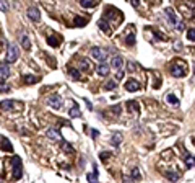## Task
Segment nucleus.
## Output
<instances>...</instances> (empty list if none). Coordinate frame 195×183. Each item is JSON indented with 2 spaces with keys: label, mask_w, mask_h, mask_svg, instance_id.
<instances>
[{
  "label": "nucleus",
  "mask_w": 195,
  "mask_h": 183,
  "mask_svg": "<svg viewBox=\"0 0 195 183\" xmlns=\"http://www.w3.org/2000/svg\"><path fill=\"white\" fill-rule=\"evenodd\" d=\"M176 28H177V31H184V28H185V25H184V23H182V21H181V23H179V25H177Z\"/></svg>",
  "instance_id": "41"
},
{
  "label": "nucleus",
  "mask_w": 195,
  "mask_h": 183,
  "mask_svg": "<svg viewBox=\"0 0 195 183\" xmlns=\"http://www.w3.org/2000/svg\"><path fill=\"white\" fill-rule=\"evenodd\" d=\"M171 74H173L174 77H184V75H185V70H184L181 66L174 64V66H171Z\"/></svg>",
  "instance_id": "13"
},
{
  "label": "nucleus",
  "mask_w": 195,
  "mask_h": 183,
  "mask_svg": "<svg viewBox=\"0 0 195 183\" xmlns=\"http://www.w3.org/2000/svg\"><path fill=\"white\" fill-rule=\"evenodd\" d=\"M72 105H73V106L70 108V111H68L70 118H82V111H80V106L77 105V101H73Z\"/></svg>",
  "instance_id": "14"
},
{
  "label": "nucleus",
  "mask_w": 195,
  "mask_h": 183,
  "mask_svg": "<svg viewBox=\"0 0 195 183\" xmlns=\"http://www.w3.org/2000/svg\"><path fill=\"white\" fill-rule=\"evenodd\" d=\"M132 178H135V180H140V178H141L138 168H133V170H132Z\"/></svg>",
  "instance_id": "34"
},
{
  "label": "nucleus",
  "mask_w": 195,
  "mask_h": 183,
  "mask_svg": "<svg viewBox=\"0 0 195 183\" xmlns=\"http://www.w3.org/2000/svg\"><path fill=\"white\" fill-rule=\"evenodd\" d=\"M80 5H82L83 8H93V7L97 5V2H96V0H82Z\"/></svg>",
  "instance_id": "23"
},
{
  "label": "nucleus",
  "mask_w": 195,
  "mask_h": 183,
  "mask_svg": "<svg viewBox=\"0 0 195 183\" xmlns=\"http://www.w3.org/2000/svg\"><path fill=\"white\" fill-rule=\"evenodd\" d=\"M101 160H107L109 157H111V154H109V152H101Z\"/></svg>",
  "instance_id": "36"
},
{
  "label": "nucleus",
  "mask_w": 195,
  "mask_h": 183,
  "mask_svg": "<svg viewBox=\"0 0 195 183\" xmlns=\"http://www.w3.org/2000/svg\"><path fill=\"white\" fill-rule=\"evenodd\" d=\"M109 70H111V66L106 64V62H101V64H97V67H96V72L102 77H106L109 74Z\"/></svg>",
  "instance_id": "11"
},
{
  "label": "nucleus",
  "mask_w": 195,
  "mask_h": 183,
  "mask_svg": "<svg viewBox=\"0 0 195 183\" xmlns=\"http://www.w3.org/2000/svg\"><path fill=\"white\" fill-rule=\"evenodd\" d=\"M18 56H20L18 44L8 43L7 44V53H5V62H7V64H11V62H15L16 59H18Z\"/></svg>",
  "instance_id": "1"
},
{
  "label": "nucleus",
  "mask_w": 195,
  "mask_h": 183,
  "mask_svg": "<svg viewBox=\"0 0 195 183\" xmlns=\"http://www.w3.org/2000/svg\"><path fill=\"white\" fill-rule=\"evenodd\" d=\"M97 136H99V131H97V129H91V137H93V139H96Z\"/></svg>",
  "instance_id": "38"
},
{
  "label": "nucleus",
  "mask_w": 195,
  "mask_h": 183,
  "mask_svg": "<svg viewBox=\"0 0 195 183\" xmlns=\"http://www.w3.org/2000/svg\"><path fill=\"white\" fill-rule=\"evenodd\" d=\"M166 100H168L169 103H173L174 106H179V103H181V101H179V98H177L176 95H168V96H166Z\"/></svg>",
  "instance_id": "27"
},
{
  "label": "nucleus",
  "mask_w": 195,
  "mask_h": 183,
  "mask_svg": "<svg viewBox=\"0 0 195 183\" xmlns=\"http://www.w3.org/2000/svg\"><path fill=\"white\" fill-rule=\"evenodd\" d=\"M85 103H86V108H88V110L93 111V105H91V101H90L88 98H85Z\"/></svg>",
  "instance_id": "39"
},
{
  "label": "nucleus",
  "mask_w": 195,
  "mask_h": 183,
  "mask_svg": "<svg viewBox=\"0 0 195 183\" xmlns=\"http://www.w3.org/2000/svg\"><path fill=\"white\" fill-rule=\"evenodd\" d=\"M129 70H135V64H133V62H130V64H129Z\"/></svg>",
  "instance_id": "43"
},
{
  "label": "nucleus",
  "mask_w": 195,
  "mask_h": 183,
  "mask_svg": "<svg viewBox=\"0 0 195 183\" xmlns=\"http://www.w3.org/2000/svg\"><path fill=\"white\" fill-rule=\"evenodd\" d=\"M68 74L73 77V80H80V70L77 67H70V69H68Z\"/></svg>",
  "instance_id": "25"
},
{
  "label": "nucleus",
  "mask_w": 195,
  "mask_h": 183,
  "mask_svg": "<svg viewBox=\"0 0 195 183\" xmlns=\"http://www.w3.org/2000/svg\"><path fill=\"white\" fill-rule=\"evenodd\" d=\"M193 74H195V66H193Z\"/></svg>",
  "instance_id": "45"
},
{
  "label": "nucleus",
  "mask_w": 195,
  "mask_h": 183,
  "mask_svg": "<svg viewBox=\"0 0 195 183\" xmlns=\"http://www.w3.org/2000/svg\"><path fill=\"white\" fill-rule=\"evenodd\" d=\"M46 136L49 137V139H55V141H64L62 139V134H60V129H55V128H49L46 131Z\"/></svg>",
  "instance_id": "7"
},
{
  "label": "nucleus",
  "mask_w": 195,
  "mask_h": 183,
  "mask_svg": "<svg viewBox=\"0 0 195 183\" xmlns=\"http://www.w3.org/2000/svg\"><path fill=\"white\" fill-rule=\"evenodd\" d=\"M93 173H88L86 175V180L90 181V183H96L97 181V165L96 164H93Z\"/></svg>",
  "instance_id": "18"
},
{
  "label": "nucleus",
  "mask_w": 195,
  "mask_h": 183,
  "mask_svg": "<svg viewBox=\"0 0 195 183\" xmlns=\"http://www.w3.org/2000/svg\"><path fill=\"white\" fill-rule=\"evenodd\" d=\"M28 18H30L31 21H34V23H38L39 20H41L39 8L38 7H30V8H28Z\"/></svg>",
  "instance_id": "6"
},
{
  "label": "nucleus",
  "mask_w": 195,
  "mask_h": 183,
  "mask_svg": "<svg viewBox=\"0 0 195 183\" xmlns=\"http://www.w3.org/2000/svg\"><path fill=\"white\" fill-rule=\"evenodd\" d=\"M60 146H62V149H64L65 152H68V154H73V152H75V151H73V147L68 144L67 141H62V144H60Z\"/></svg>",
  "instance_id": "28"
},
{
  "label": "nucleus",
  "mask_w": 195,
  "mask_h": 183,
  "mask_svg": "<svg viewBox=\"0 0 195 183\" xmlns=\"http://www.w3.org/2000/svg\"><path fill=\"white\" fill-rule=\"evenodd\" d=\"M20 43H21V46H23L25 49H31V41H30V38H28V34H26V33H21Z\"/></svg>",
  "instance_id": "16"
},
{
  "label": "nucleus",
  "mask_w": 195,
  "mask_h": 183,
  "mask_svg": "<svg viewBox=\"0 0 195 183\" xmlns=\"http://www.w3.org/2000/svg\"><path fill=\"white\" fill-rule=\"evenodd\" d=\"M153 34H154V38H156V39H158V41H164V39H166V38H164V34H161V33H158L156 30H153Z\"/></svg>",
  "instance_id": "35"
},
{
  "label": "nucleus",
  "mask_w": 195,
  "mask_h": 183,
  "mask_svg": "<svg viewBox=\"0 0 195 183\" xmlns=\"http://www.w3.org/2000/svg\"><path fill=\"white\" fill-rule=\"evenodd\" d=\"M10 162H11V167H13V178L15 180H20L21 177H23V164H21V159L16 157V155H13Z\"/></svg>",
  "instance_id": "2"
},
{
  "label": "nucleus",
  "mask_w": 195,
  "mask_h": 183,
  "mask_svg": "<svg viewBox=\"0 0 195 183\" xmlns=\"http://www.w3.org/2000/svg\"><path fill=\"white\" fill-rule=\"evenodd\" d=\"M0 10H2V11H7V10H8V3L0 2Z\"/></svg>",
  "instance_id": "37"
},
{
  "label": "nucleus",
  "mask_w": 195,
  "mask_h": 183,
  "mask_svg": "<svg viewBox=\"0 0 195 183\" xmlns=\"http://www.w3.org/2000/svg\"><path fill=\"white\" fill-rule=\"evenodd\" d=\"M47 105H50V108H54V110H60L64 101H62V98L59 95H50L47 98Z\"/></svg>",
  "instance_id": "4"
},
{
  "label": "nucleus",
  "mask_w": 195,
  "mask_h": 183,
  "mask_svg": "<svg viewBox=\"0 0 195 183\" xmlns=\"http://www.w3.org/2000/svg\"><path fill=\"white\" fill-rule=\"evenodd\" d=\"M117 87V82H116V80H107V82L104 83V90H114V88H116Z\"/></svg>",
  "instance_id": "26"
},
{
  "label": "nucleus",
  "mask_w": 195,
  "mask_h": 183,
  "mask_svg": "<svg viewBox=\"0 0 195 183\" xmlns=\"http://www.w3.org/2000/svg\"><path fill=\"white\" fill-rule=\"evenodd\" d=\"M111 66L114 69H117V70H120V69L124 67V59L120 56H114L112 59H111Z\"/></svg>",
  "instance_id": "12"
},
{
  "label": "nucleus",
  "mask_w": 195,
  "mask_h": 183,
  "mask_svg": "<svg viewBox=\"0 0 195 183\" xmlns=\"http://www.w3.org/2000/svg\"><path fill=\"white\" fill-rule=\"evenodd\" d=\"M164 177H166V178H169L171 181H177V180H179V173H176V172H173V170H166Z\"/></svg>",
  "instance_id": "21"
},
{
  "label": "nucleus",
  "mask_w": 195,
  "mask_h": 183,
  "mask_svg": "<svg viewBox=\"0 0 195 183\" xmlns=\"http://www.w3.org/2000/svg\"><path fill=\"white\" fill-rule=\"evenodd\" d=\"M127 108H129V111H132V113H138V103L137 101H129L127 103Z\"/></svg>",
  "instance_id": "24"
},
{
  "label": "nucleus",
  "mask_w": 195,
  "mask_h": 183,
  "mask_svg": "<svg viewBox=\"0 0 195 183\" xmlns=\"http://www.w3.org/2000/svg\"><path fill=\"white\" fill-rule=\"evenodd\" d=\"M97 26H99V30L101 31H104V33H111V25L106 21V18H101L99 21H97Z\"/></svg>",
  "instance_id": "17"
},
{
  "label": "nucleus",
  "mask_w": 195,
  "mask_h": 183,
  "mask_svg": "<svg viewBox=\"0 0 195 183\" xmlns=\"http://www.w3.org/2000/svg\"><path fill=\"white\" fill-rule=\"evenodd\" d=\"M125 90L127 92H137V90H140V83L137 82V79H129L127 82H125Z\"/></svg>",
  "instance_id": "10"
},
{
  "label": "nucleus",
  "mask_w": 195,
  "mask_h": 183,
  "mask_svg": "<svg viewBox=\"0 0 195 183\" xmlns=\"http://www.w3.org/2000/svg\"><path fill=\"white\" fill-rule=\"evenodd\" d=\"M96 183H97V181H96Z\"/></svg>",
  "instance_id": "46"
},
{
  "label": "nucleus",
  "mask_w": 195,
  "mask_h": 183,
  "mask_svg": "<svg viewBox=\"0 0 195 183\" xmlns=\"http://www.w3.org/2000/svg\"><path fill=\"white\" fill-rule=\"evenodd\" d=\"M80 69H83V70H88L90 69V62L86 59H82L80 61Z\"/></svg>",
  "instance_id": "32"
},
{
  "label": "nucleus",
  "mask_w": 195,
  "mask_h": 183,
  "mask_svg": "<svg viewBox=\"0 0 195 183\" xmlns=\"http://www.w3.org/2000/svg\"><path fill=\"white\" fill-rule=\"evenodd\" d=\"M91 56H93L96 61H99V64H101V62L106 61V56H107V54H106L101 48H96V46H94V48H91Z\"/></svg>",
  "instance_id": "5"
},
{
  "label": "nucleus",
  "mask_w": 195,
  "mask_h": 183,
  "mask_svg": "<svg viewBox=\"0 0 195 183\" xmlns=\"http://www.w3.org/2000/svg\"><path fill=\"white\" fill-rule=\"evenodd\" d=\"M88 23V20L86 18H82V16H75L73 18V26L75 28H82V26H85Z\"/></svg>",
  "instance_id": "20"
},
{
  "label": "nucleus",
  "mask_w": 195,
  "mask_h": 183,
  "mask_svg": "<svg viewBox=\"0 0 195 183\" xmlns=\"http://www.w3.org/2000/svg\"><path fill=\"white\" fill-rule=\"evenodd\" d=\"M23 79H25V83H26V85H31V83H38L39 80H41V79H39L38 75H25Z\"/></svg>",
  "instance_id": "22"
},
{
  "label": "nucleus",
  "mask_w": 195,
  "mask_h": 183,
  "mask_svg": "<svg viewBox=\"0 0 195 183\" xmlns=\"http://www.w3.org/2000/svg\"><path fill=\"white\" fill-rule=\"evenodd\" d=\"M120 142H122V134H120V133H114L112 137H111V144L114 147H119Z\"/></svg>",
  "instance_id": "19"
},
{
  "label": "nucleus",
  "mask_w": 195,
  "mask_h": 183,
  "mask_svg": "<svg viewBox=\"0 0 195 183\" xmlns=\"http://www.w3.org/2000/svg\"><path fill=\"white\" fill-rule=\"evenodd\" d=\"M187 38L190 39V41H195V28H190V30L187 31Z\"/></svg>",
  "instance_id": "33"
},
{
  "label": "nucleus",
  "mask_w": 195,
  "mask_h": 183,
  "mask_svg": "<svg viewBox=\"0 0 195 183\" xmlns=\"http://www.w3.org/2000/svg\"><path fill=\"white\" fill-rule=\"evenodd\" d=\"M2 142H3L2 149H5V151H8V152H11V151H13V146L10 144V141H8V139H2Z\"/></svg>",
  "instance_id": "31"
},
{
  "label": "nucleus",
  "mask_w": 195,
  "mask_h": 183,
  "mask_svg": "<svg viewBox=\"0 0 195 183\" xmlns=\"http://www.w3.org/2000/svg\"><path fill=\"white\" fill-rule=\"evenodd\" d=\"M125 44H127V46H133V44H135V36H133L132 33L125 36Z\"/></svg>",
  "instance_id": "30"
},
{
  "label": "nucleus",
  "mask_w": 195,
  "mask_h": 183,
  "mask_svg": "<svg viewBox=\"0 0 195 183\" xmlns=\"http://www.w3.org/2000/svg\"><path fill=\"white\" fill-rule=\"evenodd\" d=\"M164 13H166V16H168V20L171 21V25H174V26H177V25H179V18H177V15L174 13V10L173 8H166L164 10Z\"/></svg>",
  "instance_id": "9"
},
{
  "label": "nucleus",
  "mask_w": 195,
  "mask_h": 183,
  "mask_svg": "<svg viewBox=\"0 0 195 183\" xmlns=\"http://www.w3.org/2000/svg\"><path fill=\"white\" fill-rule=\"evenodd\" d=\"M0 108L7 111H18L21 108V103L15 101V100H3V101H0Z\"/></svg>",
  "instance_id": "3"
},
{
  "label": "nucleus",
  "mask_w": 195,
  "mask_h": 183,
  "mask_svg": "<svg viewBox=\"0 0 195 183\" xmlns=\"http://www.w3.org/2000/svg\"><path fill=\"white\" fill-rule=\"evenodd\" d=\"M10 75V66L7 62H0V82H5Z\"/></svg>",
  "instance_id": "8"
},
{
  "label": "nucleus",
  "mask_w": 195,
  "mask_h": 183,
  "mask_svg": "<svg viewBox=\"0 0 195 183\" xmlns=\"http://www.w3.org/2000/svg\"><path fill=\"white\" fill-rule=\"evenodd\" d=\"M184 159H185V164L189 165V167H193V165H195V159L190 155V154H185Z\"/></svg>",
  "instance_id": "29"
},
{
  "label": "nucleus",
  "mask_w": 195,
  "mask_h": 183,
  "mask_svg": "<svg viewBox=\"0 0 195 183\" xmlns=\"http://www.w3.org/2000/svg\"><path fill=\"white\" fill-rule=\"evenodd\" d=\"M116 77H117V80H120V79L124 77V69H120V70H117V75H116Z\"/></svg>",
  "instance_id": "40"
},
{
  "label": "nucleus",
  "mask_w": 195,
  "mask_h": 183,
  "mask_svg": "<svg viewBox=\"0 0 195 183\" xmlns=\"http://www.w3.org/2000/svg\"><path fill=\"white\" fill-rule=\"evenodd\" d=\"M62 43V36H57V34H52V36L47 38V44L52 46V48H57Z\"/></svg>",
  "instance_id": "15"
},
{
  "label": "nucleus",
  "mask_w": 195,
  "mask_h": 183,
  "mask_svg": "<svg viewBox=\"0 0 195 183\" xmlns=\"http://www.w3.org/2000/svg\"><path fill=\"white\" fill-rule=\"evenodd\" d=\"M112 111H114V113H119V111H120V106H119V105L112 106Z\"/></svg>",
  "instance_id": "42"
},
{
  "label": "nucleus",
  "mask_w": 195,
  "mask_h": 183,
  "mask_svg": "<svg viewBox=\"0 0 195 183\" xmlns=\"http://www.w3.org/2000/svg\"><path fill=\"white\" fill-rule=\"evenodd\" d=\"M124 183H130V180L129 178H124Z\"/></svg>",
  "instance_id": "44"
}]
</instances>
